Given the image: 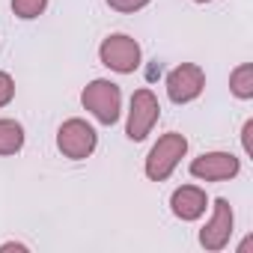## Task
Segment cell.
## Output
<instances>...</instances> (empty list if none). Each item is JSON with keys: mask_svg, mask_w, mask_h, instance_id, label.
I'll return each instance as SVG.
<instances>
[{"mask_svg": "<svg viewBox=\"0 0 253 253\" xmlns=\"http://www.w3.org/2000/svg\"><path fill=\"white\" fill-rule=\"evenodd\" d=\"M98 60L110 69V72H119V75H131L140 69V45L125 36V33H110L101 48H98Z\"/></svg>", "mask_w": 253, "mask_h": 253, "instance_id": "cell-5", "label": "cell"}, {"mask_svg": "<svg viewBox=\"0 0 253 253\" xmlns=\"http://www.w3.org/2000/svg\"><path fill=\"white\" fill-rule=\"evenodd\" d=\"M241 170V161L232 152H203L191 161V176L203 182H226L235 179Z\"/></svg>", "mask_w": 253, "mask_h": 253, "instance_id": "cell-8", "label": "cell"}, {"mask_svg": "<svg viewBox=\"0 0 253 253\" xmlns=\"http://www.w3.org/2000/svg\"><path fill=\"white\" fill-rule=\"evenodd\" d=\"M6 250H27V244H21V241H6V244H0V253H6Z\"/></svg>", "mask_w": 253, "mask_h": 253, "instance_id": "cell-16", "label": "cell"}, {"mask_svg": "<svg viewBox=\"0 0 253 253\" xmlns=\"http://www.w3.org/2000/svg\"><path fill=\"white\" fill-rule=\"evenodd\" d=\"M250 134H253V119H247V122H244V128H241V146H244L247 155L253 152V146H250Z\"/></svg>", "mask_w": 253, "mask_h": 253, "instance_id": "cell-15", "label": "cell"}, {"mask_svg": "<svg viewBox=\"0 0 253 253\" xmlns=\"http://www.w3.org/2000/svg\"><path fill=\"white\" fill-rule=\"evenodd\" d=\"M206 89V72L197 63H182L167 75V95L173 104H188Z\"/></svg>", "mask_w": 253, "mask_h": 253, "instance_id": "cell-6", "label": "cell"}, {"mask_svg": "<svg viewBox=\"0 0 253 253\" xmlns=\"http://www.w3.org/2000/svg\"><path fill=\"white\" fill-rule=\"evenodd\" d=\"M185 152H188V137L185 134H179V131H167V134H161L158 137V143L149 149V155H146V176L152 179V182H164V179H170L173 176V170L179 167V161L185 158Z\"/></svg>", "mask_w": 253, "mask_h": 253, "instance_id": "cell-1", "label": "cell"}, {"mask_svg": "<svg viewBox=\"0 0 253 253\" xmlns=\"http://www.w3.org/2000/svg\"><path fill=\"white\" fill-rule=\"evenodd\" d=\"M158 116H161V104H158L155 92H152V89H146V86H143V89H137V92L131 95L128 125H125V134H128V140H134V143L146 140V137L152 134V128H155Z\"/></svg>", "mask_w": 253, "mask_h": 253, "instance_id": "cell-4", "label": "cell"}, {"mask_svg": "<svg viewBox=\"0 0 253 253\" xmlns=\"http://www.w3.org/2000/svg\"><path fill=\"white\" fill-rule=\"evenodd\" d=\"M45 9H48V0H12V12L18 18H24V21L39 18Z\"/></svg>", "mask_w": 253, "mask_h": 253, "instance_id": "cell-12", "label": "cell"}, {"mask_svg": "<svg viewBox=\"0 0 253 253\" xmlns=\"http://www.w3.org/2000/svg\"><path fill=\"white\" fill-rule=\"evenodd\" d=\"M95 146H98V134H95V128L86 119L75 116V119H66L60 125V131H57V149L66 158L84 161V158H89L95 152Z\"/></svg>", "mask_w": 253, "mask_h": 253, "instance_id": "cell-3", "label": "cell"}, {"mask_svg": "<svg viewBox=\"0 0 253 253\" xmlns=\"http://www.w3.org/2000/svg\"><path fill=\"white\" fill-rule=\"evenodd\" d=\"M250 247H253V235H247V238H244V241L238 244V253H247Z\"/></svg>", "mask_w": 253, "mask_h": 253, "instance_id": "cell-17", "label": "cell"}, {"mask_svg": "<svg viewBox=\"0 0 253 253\" xmlns=\"http://www.w3.org/2000/svg\"><path fill=\"white\" fill-rule=\"evenodd\" d=\"M107 6L128 15V12H140L143 6H149V0H107Z\"/></svg>", "mask_w": 253, "mask_h": 253, "instance_id": "cell-14", "label": "cell"}, {"mask_svg": "<svg viewBox=\"0 0 253 253\" xmlns=\"http://www.w3.org/2000/svg\"><path fill=\"white\" fill-rule=\"evenodd\" d=\"M15 98V81L9 72H0V107H6Z\"/></svg>", "mask_w": 253, "mask_h": 253, "instance_id": "cell-13", "label": "cell"}, {"mask_svg": "<svg viewBox=\"0 0 253 253\" xmlns=\"http://www.w3.org/2000/svg\"><path fill=\"white\" fill-rule=\"evenodd\" d=\"M197 3H209V0H197Z\"/></svg>", "mask_w": 253, "mask_h": 253, "instance_id": "cell-18", "label": "cell"}, {"mask_svg": "<svg viewBox=\"0 0 253 253\" xmlns=\"http://www.w3.org/2000/svg\"><path fill=\"white\" fill-rule=\"evenodd\" d=\"M24 146V125L15 119H0V155H15Z\"/></svg>", "mask_w": 253, "mask_h": 253, "instance_id": "cell-10", "label": "cell"}, {"mask_svg": "<svg viewBox=\"0 0 253 253\" xmlns=\"http://www.w3.org/2000/svg\"><path fill=\"white\" fill-rule=\"evenodd\" d=\"M229 89H232V95L241 98V101L253 98V66H250V63H241V66L229 75Z\"/></svg>", "mask_w": 253, "mask_h": 253, "instance_id": "cell-11", "label": "cell"}, {"mask_svg": "<svg viewBox=\"0 0 253 253\" xmlns=\"http://www.w3.org/2000/svg\"><path fill=\"white\" fill-rule=\"evenodd\" d=\"M81 104L101 122V125H113L122 113V92L113 81L107 78H95L92 84L84 86L81 92Z\"/></svg>", "mask_w": 253, "mask_h": 253, "instance_id": "cell-2", "label": "cell"}, {"mask_svg": "<svg viewBox=\"0 0 253 253\" xmlns=\"http://www.w3.org/2000/svg\"><path fill=\"white\" fill-rule=\"evenodd\" d=\"M214 211H211V220L200 229V244L209 250V253H217V250H223L226 244H229V238H232V226H235V214H232V206H229V200H214V206H211Z\"/></svg>", "mask_w": 253, "mask_h": 253, "instance_id": "cell-7", "label": "cell"}, {"mask_svg": "<svg viewBox=\"0 0 253 253\" xmlns=\"http://www.w3.org/2000/svg\"><path fill=\"white\" fill-rule=\"evenodd\" d=\"M170 209H173V214H176L179 220H197V217L206 214V209H209V197H206V191L197 188V185H182V188L173 191V197H170Z\"/></svg>", "mask_w": 253, "mask_h": 253, "instance_id": "cell-9", "label": "cell"}]
</instances>
